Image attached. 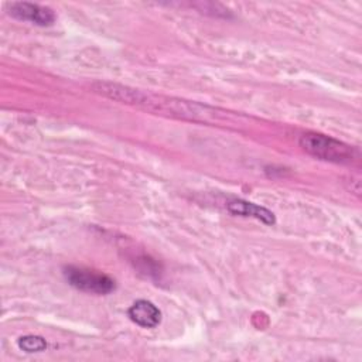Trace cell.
I'll use <instances>...</instances> for the list:
<instances>
[{"label":"cell","instance_id":"1","mask_svg":"<svg viewBox=\"0 0 362 362\" xmlns=\"http://www.w3.org/2000/svg\"><path fill=\"white\" fill-rule=\"evenodd\" d=\"M298 143L307 154L320 160L344 164L358 158V151L352 146L321 133H304Z\"/></svg>","mask_w":362,"mask_h":362},{"label":"cell","instance_id":"2","mask_svg":"<svg viewBox=\"0 0 362 362\" xmlns=\"http://www.w3.org/2000/svg\"><path fill=\"white\" fill-rule=\"evenodd\" d=\"M64 276L72 287L85 293L109 294L116 287L115 280L107 274L83 267L69 266L64 270Z\"/></svg>","mask_w":362,"mask_h":362},{"label":"cell","instance_id":"3","mask_svg":"<svg viewBox=\"0 0 362 362\" xmlns=\"http://www.w3.org/2000/svg\"><path fill=\"white\" fill-rule=\"evenodd\" d=\"M8 14L17 20H24V21H31L37 25L45 27L51 25L55 21V14L51 8L34 3H27V1H17V3H10L7 4Z\"/></svg>","mask_w":362,"mask_h":362},{"label":"cell","instance_id":"4","mask_svg":"<svg viewBox=\"0 0 362 362\" xmlns=\"http://www.w3.org/2000/svg\"><path fill=\"white\" fill-rule=\"evenodd\" d=\"M129 318L141 328H154L161 321V311L148 300H137L127 310Z\"/></svg>","mask_w":362,"mask_h":362},{"label":"cell","instance_id":"5","mask_svg":"<svg viewBox=\"0 0 362 362\" xmlns=\"http://www.w3.org/2000/svg\"><path fill=\"white\" fill-rule=\"evenodd\" d=\"M226 208L233 215L250 216V218L262 221L266 225H273L276 222L274 214L272 211H269L267 208L260 206L257 204L245 201V199H232L226 204Z\"/></svg>","mask_w":362,"mask_h":362},{"label":"cell","instance_id":"6","mask_svg":"<svg viewBox=\"0 0 362 362\" xmlns=\"http://www.w3.org/2000/svg\"><path fill=\"white\" fill-rule=\"evenodd\" d=\"M18 348L25 352H41L47 348V342L38 335H24L18 339Z\"/></svg>","mask_w":362,"mask_h":362}]
</instances>
